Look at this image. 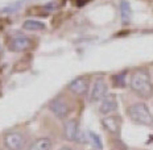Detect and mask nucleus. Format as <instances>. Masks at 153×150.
<instances>
[{
  "mask_svg": "<svg viewBox=\"0 0 153 150\" xmlns=\"http://www.w3.org/2000/svg\"><path fill=\"white\" fill-rule=\"evenodd\" d=\"M83 136L79 130V123L76 119H69L63 124V138L69 142H81Z\"/></svg>",
  "mask_w": 153,
  "mask_h": 150,
  "instance_id": "5",
  "label": "nucleus"
},
{
  "mask_svg": "<svg viewBox=\"0 0 153 150\" xmlns=\"http://www.w3.org/2000/svg\"><path fill=\"white\" fill-rule=\"evenodd\" d=\"M53 142L48 137H38L34 141H32L25 150H52Z\"/></svg>",
  "mask_w": 153,
  "mask_h": 150,
  "instance_id": "11",
  "label": "nucleus"
},
{
  "mask_svg": "<svg viewBox=\"0 0 153 150\" xmlns=\"http://www.w3.org/2000/svg\"><path fill=\"white\" fill-rule=\"evenodd\" d=\"M29 143V134L23 129H12L3 134V146L7 150H24Z\"/></svg>",
  "mask_w": 153,
  "mask_h": 150,
  "instance_id": "3",
  "label": "nucleus"
},
{
  "mask_svg": "<svg viewBox=\"0 0 153 150\" xmlns=\"http://www.w3.org/2000/svg\"><path fill=\"white\" fill-rule=\"evenodd\" d=\"M87 140L90 141V143L92 145V148L95 150H103V145H102V140L100 137L94 132H87Z\"/></svg>",
  "mask_w": 153,
  "mask_h": 150,
  "instance_id": "13",
  "label": "nucleus"
},
{
  "mask_svg": "<svg viewBox=\"0 0 153 150\" xmlns=\"http://www.w3.org/2000/svg\"><path fill=\"white\" fill-rule=\"evenodd\" d=\"M107 91H108V86L107 82L103 78H98L94 82L90 91V101L91 103H97V101H102L104 98L107 96Z\"/></svg>",
  "mask_w": 153,
  "mask_h": 150,
  "instance_id": "8",
  "label": "nucleus"
},
{
  "mask_svg": "<svg viewBox=\"0 0 153 150\" xmlns=\"http://www.w3.org/2000/svg\"><path fill=\"white\" fill-rule=\"evenodd\" d=\"M23 29L29 32H40L45 29V24L37 20H25L23 23Z\"/></svg>",
  "mask_w": 153,
  "mask_h": 150,
  "instance_id": "12",
  "label": "nucleus"
},
{
  "mask_svg": "<svg viewBox=\"0 0 153 150\" xmlns=\"http://www.w3.org/2000/svg\"><path fill=\"white\" fill-rule=\"evenodd\" d=\"M120 13H122V20L123 23H127L131 18V7L127 1H122L120 4Z\"/></svg>",
  "mask_w": 153,
  "mask_h": 150,
  "instance_id": "14",
  "label": "nucleus"
},
{
  "mask_svg": "<svg viewBox=\"0 0 153 150\" xmlns=\"http://www.w3.org/2000/svg\"><path fill=\"white\" fill-rule=\"evenodd\" d=\"M127 116L132 123L137 125L153 128V115L149 111L148 105L143 101H137L127 107Z\"/></svg>",
  "mask_w": 153,
  "mask_h": 150,
  "instance_id": "2",
  "label": "nucleus"
},
{
  "mask_svg": "<svg viewBox=\"0 0 153 150\" xmlns=\"http://www.w3.org/2000/svg\"><path fill=\"white\" fill-rule=\"evenodd\" d=\"M129 87L141 99H151L153 96V83L151 74L146 69H137L129 76Z\"/></svg>",
  "mask_w": 153,
  "mask_h": 150,
  "instance_id": "1",
  "label": "nucleus"
},
{
  "mask_svg": "<svg viewBox=\"0 0 153 150\" xmlns=\"http://www.w3.org/2000/svg\"><path fill=\"white\" fill-rule=\"evenodd\" d=\"M49 111L52 112L57 119L59 120H65L68 119V116L71 112V108H70V104L68 101V99L63 96H57L54 98L52 101L48 105Z\"/></svg>",
  "mask_w": 153,
  "mask_h": 150,
  "instance_id": "4",
  "label": "nucleus"
},
{
  "mask_svg": "<svg viewBox=\"0 0 153 150\" xmlns=\"http://www.w3.org/2000/svg\"><path fill=\"white\" fill-rule=\"evenodd\" d=\"M32 46H33V41L29 37L24 36V34H15V36L9 38V42H8V49L15 53L29 50Z\"/></svg>",
  "mask_w": 153,
  "mask_h": 150,
  "instance_id": "6",
  "label": "nucleus"
},
{
  "mask_svg": "<svg viewBox=\"0 0 153 150\" xmlns=\"http://www.w3.org/2000/svg\"><path fill=\"white\" fill-rule=\"evenodd\" d=\"M126 75H127V72H122V74H117V75L112 76V83H114L115 87L122 88L126 86Z\"/></svg>",
  "mask_w": 153,
  "mask_h": 150,
  "instance_id": "15",
  "label": "nucleus"
},
{
  "mask_svg": "<svg viewBox=\"0 0 153 150\" xmlns=\"http://www.w3.org/2000/svg\"><path fill=\"white\" fill-rule=\"evenodd\" d=\"M59 150H75V149H73V148H70V146H62Z\"/></svg>",
  "mask_w": 153,
  "mask_h": 150,
  "instance_id": "16",
  "label": "nucleus"
},
{
  "mask_svg": "<svg viewBox=\"0 0 153 150\" xmlns=\"http://www.w3.org/2000/svg\"><path fill=\"white\" fill-rule=\"evenodd\" d=\"M119 104H117V100H116V96L115 95H107L103 100L100 101V105H99V113L103 115V116H107V115L115 112L117 109Z\"/></svg>",
  "mask_w": 153,
  "mask_h": 150,
  "instance_id": "10",
  "label": "nucleus"
},
{
  "mask_svg": "<svg viewBox=\"0 0 153 150\" xmlns=\"http://www.w3.org/2000/svg\"><path fill=\"white\" fill-rule=\"evenodd\" d=\"M122 117L117 115H107L102 119V125L107 130L110 134H112L115 137H119L120 132H122Z\"/></svg>",
  "mask_w": 153,
  "mask_h": 150,
  "instance_id": "7",
  "label": "nucleus"
},
{
  "mask_svg": "<svg viewBox=\"0 0 153 150\" xmlns=\"http://www.w3.org/2000/svg\"><path fill=\"white\" fill-rule=\"evenodd\" d=\"M68 88L71 94L76 95V96H85L87 95L88 88H90V79L86 76H78L69 83Z\"/></svg>",
  "mask_w": 153,
  "mask_h": 150,
  "instance_id": "9",
  "label": "nucleus"
}]
</instances>
